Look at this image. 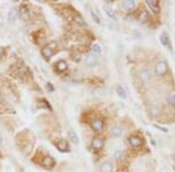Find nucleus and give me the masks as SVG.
<instances>
[{
    "instance_id": "nucleus-19",
    "label": "nucleus",
    "mask_w": 175,
    "mask_h": 172,
    "mask_svg": "<svg viewBox=\"0 0 175 172\" xmlns=\"http://www.w3.org/2000/svg\"><path fill=\"white\" fill-rule=\"evenodd\" d=\"M16 18H18V11H16L15 8H12L8 12V20L9 21H15Z\"/></svg>"
},
{
    "instance_id": "nucleus-10",
    "label": "nucleus",
    "mask_w": 175,
    "mask_h": 172,
    "mask_svg": "<svg viewBox=\"0 0 175 172\" xmlns=\"http://www.w3.org/2000/svg\"><path fill=\"white\" fill-rule=\"evenodd\" d=\"M41 54H42V56L46 58V60H49L52 56L54 55V50L52 47H49V45H47L45 48H42V50H41Z\"/></svg>"
},
{
    "instance_id": "nucleus-11",
    "label": "nucleus",
    "mask_w": 175,
    "mask_h": 172,
    "mask_svg": "<svg viewBox=\"0 0 175 172\" xmlns=\"http://www.w3.org/2000/svg\"><path fill=\"white\" fill-rule=\"evenodd\" d=\"M54 165H55L54 158L47 156V157H45L42 159V166H45L47 169H52V167H54Z\"/></svg>"
},
{
    "instance_id": "nucleus-17",
    "label": "nucleus",
    "mask_w": 175,
    "mask_h": 172,
    "mask_svg": "<svg viewBox=\"0 0 175 172\" xmlns=\"http://www.w3.org/2000/svg\"><path fill=\"white\" fill-rule=\"evenodd\" d=\"M67 67H68V65H67V63H66L64 60H60V62L56 64V70H57L59 72H64V71L67 70Z\"/></svg>"
},
{
    "instance_id": "nucleus-23",
    "label": "nucleus",
    "mask_w": 175,
    "mask_h": 172,
    "mask_svg": "<svg viewBox=\"0 0 175 172\" xmlns=\"http://www.w3.org/2000/svg\"><path fill=\"white\" fill-rule=\"evenodd\" d=\"M92 54H100L102 53V47H100V44H98V43H95V44L92 45Z\"/></svg>"
},
{
    "instance_id": "nucleus-29",
    "label": "nucleus",
    "mask_w": 175,
    "mask_h": 172,
    "mask_svg": "<svg viewBox=\"0 0 175 172\" xmlns=\"http://www.w3.org/2000/svg\"><path fill=\"white\" fill-rule=\"evenodd\" d=\"M2 26H4V22H2V21H1V19H0V27H2Z\"/></svg>"
},
{
    "instance_id": "nucleus-2",
    "label": "nucleus",
    "mask_w": 175,
    "mask_h": 172,
    "mask_svg": "<svg viewBox=\"0 0 175 172\" xmlns=\"http://www.w3.org/2000/svg\"><path fill=\"white\" fill-rule=\"evenodd\" d=\"M129 143L132 148H139L140 145H143L144 140L140 136H138V135H132V136H130Z\"/></svg>"
},
{
    "instance_id": "nucleus-16",
    "label": "nucleus",
    "mask_w": 175,
    "mask_h": 172,
    "mask_svg": "<svg viewBox=\"0 0 175 172\" xmlns=\"http://www.w3.org/2000/svg\"><path fill=\"white\" fill-rule=\"evenodd\" d=\"M166 101H167L168 105L175 106V92H170V93H168L167 97H166Z\"/></svg>"
},
{
    "instance_id": "nucleus-26",
    "label": "nucleus",
    "mask_w": 175,
    "mask_h": 172,
    "mask_svg": "<svg viewBox=\"0 0 175 172\" xmlns=\"http://www.w3.org/2000/svg\"><path fill=\"white\" fill-rule=\"evenodd\" d=\"M90 16H91V19L96 23H100V19H99V16L96 14L95 12H92V11H91V12H90Z\"/></svg>"
},
{
    "instance_id": "nucleus-24",
    "label": "nucleus",
    "mask_w": 175,
    "mask_h": 172,
    "mask_svg": "<svg viewBox=\"0 0 175 172\" xmlns=\"http://www.w3.org/2000/svg\"><path fill=\"white\" fill-rule=\"evenodd\" d=\"M160 41H161V43L165 45V47H167L168 45V36H167L166 33L161 34V36H160Z\"/></svg>"
},
{
    "instance_id": "nucleus-7",
    "label": "nucleus",
    "mask_w": 175,
    "mask_h": 172,
    "mask_svg": "<svg viewBox=\"0 0 175 172\" xmlns=\"http://www.w3.org/2000/svg\"><path fill=\"white\" fill-rule=\"evenodd\" d=\"M91 127L96 133H100V131L103 130V127H104V121L102 119L93 120L91 122Z\"/></svg>"
},
{
    "instance_id": "nucleus-20",
    "label": "nucleus",
    "mask_w": 175,
    "mask_h": 172,
    "mask_svg": "<svg viewBox=\"0 0 175 172\" xmlns=\"http://www.w3.org/2000/svg\"><path fill=\"white\" fill-rule=\"evenodd\" d=\"M138 19H139V21H141V22H146V21L148 20V13H147V11H141Z\"/></svg>"
},
{
    "instance_id": "nucleus-22",
    "label": "nucleus",
    "mask_w": 175,
    "mask_h": 172,
    "mask_svg": "<svg viewBox=\"0 0 175 172\" xmlns=\"http://www.w3.org/2000/svg\"><path fill=\"white\" fill-rule=\"evenodd\" d=\"M140 78H141L144 82H147V80H150V79H151V77H150V73H148L146 70H143V71H140Z\"/></svg>"
},
{
    "instance_id": "nucleus-6",
    "label": "nucleus",
    "mask_w": 175,
    "mask_h": 172,
    "mask_svg": "<svg viewBox=\"0 0 175 172\" xmlns=\"http://www.w3.org/2000/svg\"><path fill=\"white\" fill-rule=\"evenodd\" d=\"M96 64H97V57H96V55L92 53L86 55V57H85V65L88 67H96Z\"/></svg>"
},
{
    "instance_id": "nucleus-4",
    "label": "nucleus",
    "mask_w": 175,
    "mask_h": 172,
    "mask_svg": "<svg viewBox=\"0 0 175 172\" xmlns=\"http://www.w3.org/2000/svg\"><path fill=\"white\" fill-rule=\"evenodd\" d=\"M104 144H105V141H104V138H103V137H100V136L95 137V138L92 140V142H91L92 148H93L95 150H97V151L100 150V149H103Z\"/></svg>"
},
{
    "instance_id": "nucleus-12",
    "label": "nucleus",
    "mask_w": 175,
    "mask_h": 172,
    "mask_svg": "<svg viewBox=\"0 0 175 172\" xmlns=\"http://www.w3.org/2000/svg\"><path fill=\"white\" fill-rule=\"evenodd\" d=\"M103 8H104V11H105V14H106L112 21H117V20H118V16H117V14L112 11V8L107 7V6H104Z\"/></svg>"
},
{
    "instance_id": "nucleus-18",
    "label": "nucleus",
    "mask_w": 175,
    "mask_h": 172,
    "mask_svg": "<svg viewBox=\"0 0 175 172\" xmlns=\"http://www.w3.org/2000/svg\"><path fill=\"white\" fill-rule=\"evenodd\" d=\"M116 92H117V94L120 98H123V99H125V98L127 97V96H126V91H125V89L123 87L122 85H118V86H117Z\"/></svg>"
},
{
    "instance_id": "nucleus-27",
    "label": "nucleus",
    "mask_w": 175,
    "mask_h": 172,
    "mask_svg": "<svg viewBox=\"0 0 175 172\" xmlns=\"http://www.w3.org/2000/svg\"><path fill=\"white\" fill-rule=\"evenodd\" d=\"M154 127L156 128V129H159L161 131H163V133H168V129L165 127H162V126H159V125H154Z\"/></svg>"
},
{
    "instance_id": "nucleus-8",
    "label": "nucleus",
    "mask_w": 175,
    "mask_h": 172,
    "mask_svg": "<svg viewBox=\"0 0 175 172\" xmlns=\"http://www.w3.org/2000/svg\"><path fill=\"white\" fill-rule=\"evenodd\" d=\"M110 134L114 137H119L123 135V128L118 125H113V126L110 127Z\"/></svg>"
},
{
    "instance_id": "nucleus-9",
    "label": "nucleus",
    "mask_w": 175,
    "mask_h": 172,
    "mask_svg": "<svg viewBox=\"0 0 175 172\" xmlns=\"http://www.w3.org/2000/svg\"><path fill=\"white\" fill-rule=\"evenodd\" d=\"M56 148L60 150L61 152H66V151H69V150H70L68 142H67L66 140H60V141H57V143H56Z\"/></svg>"
},
{
    "instance_id": "nucleus-25",
    "label": "nucleus",
    "mask_w": 175,
    "mask_h": 172,
    "mask_svg": "<svg viewBox=\"0 0 175 172\" xmlns=\"http://www.w3.org/2000/svg\"><path fill=\"white\" fill-rule=\"evenodd\" d=\"M113 157L114 159H117V161H120L123 158V151L122 150H116L113 154Z\"/></svg>"
},
{
    "instance_id": "nucleus-3",
    "label": "nucleus",
    "mask_w": 175,
    "mask_h": 172,
    "mask_svg": "<svg viewBox=\"0 0 175 172\" xmlns=\"http://www.w3.org/2000/svg\"><path fill=\"white\" fill-rule=\"evenodd\" d=\"M18 16L23 21L28 20L29 19V8L27 7L26 5H21L20 8H19V12H18Z\"/></svg>"
},
{
    "instance_id": "nucleus-5",
    "label": "nucleus",
    "mask_w": 175,
    "mask_h": 172,
    "mask_svg": "<svg viewBox=\"0 0 175 172\" xmlns=\"http://www.w3.org/2000/svg\"><path fill=\"white\" fill-rule=\"evenodd\" d=\"M146 5H147V7L150 8V11L152 13H154V14L159 13V2L156 0H146Z\"/></svg>"
},
{
    "instance_id": "nucleus-28",
    "label": "nucleus",
    "mask_w": 175,
    "mask_h": 172,
    "mask_svg": "<svg viewBox=\"0 0 175 172\" xmlns=\"http://www.w3.org/2000/svg\"><path fill=\"white\" fill-rule=\"evenodd\" d=\"M2 55H4V48L0 47V56H2Z\"/></svg>"
},
{
    "instance_id": "nucleus-21",
    "label": "nucleus",
    "mask_w": 175,
    "mask_h": 172,
    "mask_svg": "<svg viewBox=\"0 0 175 172\" xmlns=\"http://www.w3.org/2000/svg\"><path fill=\"white\" fill-rule=\"evenodd\" d=\"M74 21H75V23L79 24V26H85V21H84L83 18H82L79 14H76L74 16Z\"/></svg>"
},
{
    "instance_id": "nucleus-14",
    "label": "nucleus",
    "mask_w": 175,
    "mask_h": 172,
    "mask_svg": "<svg viewBox=\"0 0 175 172\" xmlns=\"http://www.w3.org/2000/svg\"><path fill=\"white\" fill-rule=\"evenodd\" d=\"M122 7L125 8V9H133V8L136 7V1H133V0H126V1H123L122 2Z\"/></svg>"
},
{
    "instance_id": "nucleus-15",
    "label": "nucleus",
    "mask_w": 175,
    "mask_h": 172,
    "mask_svg": "<svg viewBox=\"0 0 175 172\" xmlns=\"http://www.w3.org/2000/svg\"><path fill=\"white\" fill-rule=\"evenodd\" d=\"M68 137L72 143H75V144H78V143H79V138H78V136H77V134L75 131H72V130L68 131Z\"/></svg>"
},
{
    "instance_id": "nucleus-1",
    "label": "nucleus",
    "mask_w": 175,
    "mask_h": 172,
    "mask_svg": "<svg viewBox=\"0 0 175 172\" xmlns=\"http://www.w3.org/2000/svg\"><path fill=\"white\" fill-rule=\"evenodd\" d=\"M154 70H155V73L158 76H165L168 71L167 62H165V60L158 62V63L155 64V67H154Z\"/></svg>"
},
{
    "instance_id": "nucleus-13",
    "label": "nucleus",
    "mask_w": 175,
    "mask_h": 172,
    "mask_svg": "<svg viewBox=\"0 0 175 172\" xmlns=\"http://www.w3.org/2000/svg\"><path fill=\"white\" fill-rule=\"evenodd\" d=\"M100 171L102 172H112L113 171V164L111 162H105L100 166Z\"/></svg>"
}]
</instances>
